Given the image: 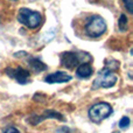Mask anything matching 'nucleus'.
<instances>
[{
    "instance_id": "39448f33",
    "label": "nucleus",
    "mask_w": 133,
    "mask_h": 133,
    "mask_svg": "<svg viewBox=\"0 0 133 133\" xmlns=\"http://www.w3.org/2000/svg\"><path fill=\"white\" fill-rule=\"evenodd\" d=\"M89 56V54L82 53V51H64L61 54V63L63 66L69 69H74L76 66H78L84 62L85 57Z\"/></svg>"
},
{
    "instance_id": "1a4fd4ad",
    "label": "nucleus",
    "mask_w": 133,
    "mask_h": 133,
    "mask_svg": "<svg viewBox=\"0 0 133 133\" xmlns=\"http://www.w3.org/2000/svg\"><path fill=\"white\" fill-rule=\"evenodd\" d=\"M28 65L30 66L34 72H41V71H44L47 69V65L42 62L41 60L39 58H35V57H30L28 60Z\"/></svg>"
},
{
    "instance_id": "f257e3e1",
    "label": "nucleus",
    "mask_w": 133,
    "mask_h": 133,
    "mask_svg": "<svg viewBox=\"0 0 133 133\" xmlns=\"http://www.w3.org/2000/svg\"><path fill=\"white\" fill-rule=\"evenodd\" d=\"M18 21L27 28L34 29L42 23V16L39 12L23 7V8L19 9L18 12Z\"/></svg>"
},
{
    "instance_id": "7ed1b4c3",
    "label": "nucleus",
    "mask_w": 133,
    "mask_h": 133,
    "mask_svg": "<svg viewBox=\"0 0 133 133\" xmlns=\"http://www.w3.org/2000/svg\"><path fill=\"white\" fill-rule=\"evenodd\" d=\"M112 113V106L109 103L101 102L92 105L89 110V118L94 123H101Z\"/></svg>"
},
{
    "instance_id": "20e7f679",
    "label": "nucleus",
    "mask_w": 133,
    "mask_h": 133,
    "mask_svg": "<svg viewBox=\"0 0 133 133\" xmlns=\"http://www.w3.org/2000/svg\"><path fill=\"white\" fill-rule=\"evenodd\" d=\"M117 75H115V72L109 69H103L102 71H99L97 75L96 79L92 83V89H99V88H112L113 85L117 83Z\"/></svg>"
},
{
    "instance_id": "9d476101",
    "label": "nucleus",
    "mask_w": 133,
    "mask_h": 133,
    "mask_svg": "<svg viewBox=\"0 0 133 133\" xmlns=\"http://www.w3.org/2000/svg\"><path fill=\"white\" fill-rule=\"evenodd\" d=\"M34 118H36V120L35 122H33V124L36 125L39 122H41V120L43 119H47V118H55V119H60V120H64V118L62 117V115L58 112H55V111L50 110V111H46V112L43 113V115L41 116V117H37V116H33Z\"/></svg>"
},
{
    "instance_id": "2eb2a0df",
    "label": "nucleus",
    "mask_w": 133,
    "mask_h": 133,
    "mask_svg": "<svg viewBox=\"0 0 133 133\" xmlns=\"http://www.w3.org/2000/svg\"><path fill=\"white\" fill-rule=\"evenodd\" d=\"M4 133H20V131L13 126H9V127H7V129H5Z\"/></svg>"
},
{
    "instance_id": "0eeeda50",
    "label": "nucleus",
    "mask_w": 133,
    "mask_h": 133,
    "mask_svg": "<svg viewBox=\"0 0 133 133\" xmlns=\"http://www.w3.org/2000/svg\"><path fill=\"white\" fill-rule=\"evenodd\" d=\"M70 79H71V76L69 75L68 72H64V71H56V72H53L47 76V77L44 78V82L54 84V83H66Z\"/></svg>"
},
{
    "instance_id": "423d86ee",
    "label": "nucleus",
    "mask_w": 133,
    "mask_h": 133,
    "mask_svg": "<svg viewBox=\"0 0 133 133\" xmlns=\"http://www.w3.org/2000/svg\"><path fill=\"white\" fill-rule=\"evenodd\" d=\"M5 72L19 84H27L30 82V72L23 68H7Z\"/></svg>"
},
{
    "instance_id": "9b49d317",
    "label": "nucleus",
    "mask_w": 133,
    "mask_h": 133,
    "mask_svg": "<svg viewBox=\"0 0 133 133\" xmlns=\"http://www.w3.org/2000/svg\"><path fill=\"white\" fill-rule=\"evenodd\" d=\"M118 26L122 32H125L127 29V18L125 14H120L119 20H118Z\"/></svg>"
},
{
    "instance_id": "4468645a",
    "label": "nucleus",
    "mask_w": 133,
    "mask_h": 133,
    "mask_svg": "<svg viewBox=\"0 0 133 133\" xmlns=\"http://www.w3.org/2000/svg\"><path fill=\"white\" fill-rule=\"evenodd\" d=\"M125 8L127 9L129 13H133V0H123Z\"/></svg>"
},
{
    "instance_id": "f8f14e48",
    "label": "nucleus",
    "mask_w": 133,
    "mask_h": 133,
    "mask_svg": "<svg viewBox=\"0 0 133 133\" xmlns=\"http://www.w3.org/2000/svg\"><path fill=\"white\" fill-rule=\"evenodd\" d=\"M130 124H131V120H130L129 117H126V116H124V117L122 118V119L119 120V129L122 130H127L130 126Z\"/></svg>"
},
{
    "instance_id": "dca6fc26",
    "label": "nucleus",
    "mask_w": 133,
    "mask_h": 133,
    "mask_svg": "<svg viewBox=\"0 0 133 133\" xmlns=\"http://www.w3.org/2000/svg\"><path fill=\"white\" fill-rule=\"evenodd\" d=\"M113 133H118V132H113Z\"/></svg>"
},
{
    "instance_id": "ddd939ff",
    "label": "nucleus",
    "mask_w": 133,
    "mask_h": 133,
    "mask_svg": "<svg viewBox=\"0 0 133 133\" xmlns=\"http://www.w3.org/2000/svg\"><path fill=\"white\" fill-rule=\"evenodd\" d=\"M118 66H119V63H118L117 61H115V60L106 61V69H109V70L113 71V70H116Z\"/></svg>"
},
{
    "instance_id": "6e6552de",
    "label": "nucleus",
    "mask_w": 133,
    "mask_h": 133,
    "mask_svg": "<svg viewBox=\"0 0 133 133\" xmlns=\"http://www.w3.org/2000/svg\"><path fill=\"white\" fill-rule=\"evenodd\" d=\"M92 74H94V69L89 63H82L77 66V70H76V76L82 79L89 78Z\"/></svg>"
},
{
    "instance_id": "f03ea898",
    "label": "nucleus",
    "mask_w": 133,
    "mask_h": 133,
    "mask_svg": "<svg viewBox=\"0 0 133 133\" xmlns=\"http://www.w3.org/2000/svg\"><path fill=\"white\" fill-rule=\"evenodd\" d=\"M106 32V22L101 15H91L85 23V33L90 37H99Z\"/></svg>"
}]
</instances>
